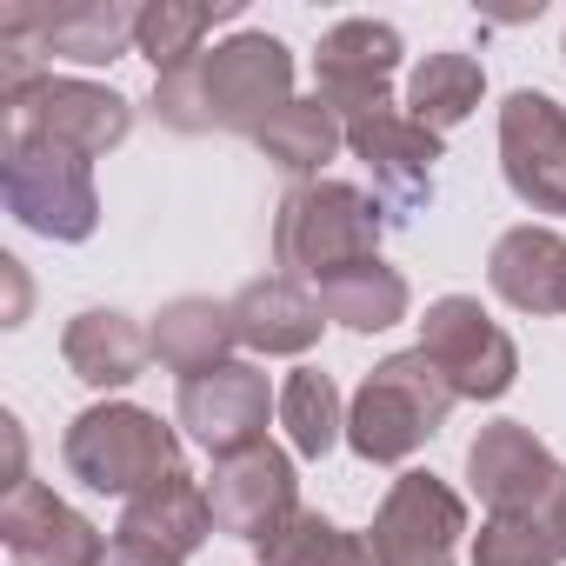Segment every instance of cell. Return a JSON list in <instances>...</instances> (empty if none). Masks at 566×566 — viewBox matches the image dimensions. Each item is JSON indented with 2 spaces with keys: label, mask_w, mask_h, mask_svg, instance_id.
Segmentation results:
<instances>
[{
  "label": "cell",
  "mask_w": 566,
  "mask_h": 566,
  "mask_svg": "<svg viewBox=\"0 0 566 566\" xmlns=\"http://www.w3.org/2000/svg\"><path fill=\"white\" fill-rule=\"evenodd\" d=\"M559 480H566V467L520 420H493L467 447V486L486 500V513H539Z\"/></svg>",
  "instance_id": "7c38bea8"
},
{
  "label": "cell",
  "mask_w": 566,
  "mask_h": 566,
  "mask_svg": "<svg viewBox=\"0 0 566 566\" xmlns=\"http://www.w3.org/2000/svg\"><path fill=\"white\" fill-rule=\"evenodd\" d=\"M539 513H546V526H553V539H559V553H566V480L553 486V500H546Z\"/></svg>",
  "instance_id": "4dcf8cb0"
},
{
  "label": "cell",
  "mask_w": 566,
  "mask_h": 566,
  "mask_svg": "<svg viewBox=\"0 0 566 566\" xmlns=\"http://www.w3.org/2000/svg\"><path fill=\"white\" fill-rule=\"evenodd\" d=\"M253 566H374V553L360 533L334 526L327 513L294 506L266 539H253Z\"/></svg>",
  "instance_id": "d4e9b609"
},
{
  "label": "cell",
  "mask_w": 566,
  "mask_h": 566,
  "mask_svg": "<svg viewBox=\"0 0 566 566\" xmlns=\"http://www.w3.org/2000/svg\"><path fill=\"white\" fill-rule=\"evenodd\" d=\"M154 120L174 127V134H213V120H207V54L154 74Z\"/></svg>",
  "instance_id": "f1b7e54d"
},
{
  "label": "cell",
  "mask_w": 566,
  "mask_h": 566,
  "mask_svg": "<svg viewBox=\"0 0 566 566\" xmlns=\"http://www.w3.org/2000/svg\"><path fill=\"white\" fill-rule=\"evenodd\" d=\"M394 213L354 180H301L273 213V260L287 280H334L354 260H380Z\"/></svg>",
  "instance_id": "6da1fadb"
},
{
  "label": "cell",
  "mask_w": 566,
  "mask_h": 566,
  "mask_svg": "<svg viewBox=\"0 0 566 566\" xmlns=\"http://www.w3.org/2000/svg\"><path fill=\"white\" fill-rule=\"evenodd\" d=\"M559 539L546 526V513H486V526L473 533V566H559Z\"/></svg>",
  "instance_id": "83f0119b"
},
{
  "label": "cell",
  "mask_w": 566,
  "mask_h": 566,
  "mask_svg": "<svg viewBox=\"0 0 566 566\" xmlns=\"http://www.w3.org/2000/svg\"><path fill=\"white\" fill-rule=\"evenodd\" d=\"M480 94H486V67L473 54L440 48L407 74V120H420L427 134H453L480 107Z\"/></svg>",
  "instance_id": "cb8c5ba5"
},
{
  "label": "cell",
  "mask_w": 566,
  "mask_h": 566,
  "mask_svg": "<svg viewBox=\"0 0 566 566\" xmlns=\"http://www.w3.org/2000/svg\"><path fill=\"white\" fill-rule=\"evenodd\" d=\"M213 21H233V8H207V0H147L140 8V54L154 61V74L180 67L200 54V41L213 34Z\"/></svg>",
  "instance_id": "4316f807"
},
{
  "label": "cell",
  "mask_w": 566,
  "mask_h": 566,
  "mask_svg": "<svg viewBox=\"0 0 566 566\" xmlns=\"http://www.w3.org/2000/svg\"><path fill=\"white\" fill-rule=\"evenodd\" d=\"M207 500H213V526L253 546L301 506V480H294V460L280 447H247V453L213 467Z\"/></svg>",
  "instance_id": "9a60e30c"
},
{
  "label": "cell",
  "mask_w": 566,
  "mask_h": 566,
  "mask_svg": "<svg viewBox=\"0 0 566 566\" xmlns=\"http://www.w3.org/2000/svg\"><path fill=\"white\" fill-rule=\"evenodd\" d=\"M407 273L387 260H354L334 280H321V314L347 334H387L407 321Z\"/></svg>",
  "instance_id": "44dd1931"
},
{
  "label": "cell",
  "mask_w": 566,
  "mask_h": 566,
  "mask_svg": "<svg viewBox=\"0 0 566 566\" xmlns=\"http://www.w3.org/2000/svg\"><path fill=\"white\" fill-rule=\"evenodd\" d=\"M493 294L513 314H566V233L553 227H506L486 260Z\"/></svg>",
  "instance_id": "d6986e66"
},
{
  "label": "cell",
  "mask_w": 566,
  "mask_h": 566,
  "mask_svg": "<svg viewBox=\"0 0 566 566\" xmlns=\"http://www.w3.org/2000/svg\"><path fill=\"white\" fill-rule=\"evenodd\" d=\"M0 193L8 213L41 233V240H87L101 227V193H94V167L74 147H54L41 134L8 127L0 134Z\"/></svg>",
  "instance_id": "277c9868"
},
{
  "label": "cell",
  "mask_w": 566,
  "mask_h": 566,
  "mask_svg": "<svg viewBox=\"0 0 566 566\" xmlns=\"http://www.w3.org/2000/svg\"><path fill=\"white\" fill-rule=\"evenodd\" d=\"M213 533H220V526H213V500H207V486H200L187 467L167 473L160 486L134 493L127 513H120V526H114V539L147 546V553H167V559H180V566H187Z\"/></svg>",
  "instance_id": "2e32d148"
},
{
  "label": "cell",
  "mask_w": 566,
  "mask_h": 566,
  "mask_svg": "<svg viewBox=\"0 0 566 566\" xmlns=\"http://www.w3.org/2000/svg\"><path fill=\"white\" fill-rule=\"evenodd\" d=\"M21 127V134H41L54 147H74L81 160L94 154H114L127 134H134V101L101 87V81H41L14 114H0V134Z\"/></svg>",
  "instance_id": "8fae6325"
},
{
  "label": "cell",
  "mask_w": 566,
  "mask_h": 566,
  "mask_svg": "<svg viewBox=\"0 0 566 566\" xmlns=\"http://www.w3.org/2000/svg\"><path fill=\"white\" fill-rule=\"evenodd\" d=\"M347 147L354 160L374 174V193L400 213L433 200V160H440V134H427L420 120H407L400 107H380L367 120H347Z\"/></svg>",
  "instance_id": "5bb4252c"
},
{
  "label": "cell",
  "mask_w": 566,
  "mask_h": 566,
  "mask_svg": "<svg viewBox=\"0 0 566 566\" xmlns=\"http://www.w3.org/2000/svg\"><path fill=\"white\" fill-rule=\"evenodd\" d=\"M500 174L520 207L566 213V107L539 87H513L500 107Z\"/></svg>",
  "instance_id": "30bf717a"
},
{
  "label": "cell",
  "mask_w": 566,
  "mask_h": 566,
  "mask_svg": "<svg viewBox=\"0 0 566 566\" xmlns=\"http://www.w3.org/2000/svg\"><path fill=\"white\" fill-rule=\"evenodd\" d=\"M253 147L287 174L294 187L301 180H327L321 167L347 147V120L334 114V107H321V101H294V107H280L260 134H253Z\"/></svg>",
  "instance_id": "603a6c76"
},
{
  "label": "cell",
  "mask_w": 566,
  "mask_h": 566,
  "mask_svg": "<svg viewBox=\"0 0 566 566\" xmlns=\"http://www.w3.org/2000/svg\"><path fill=\"white\" fill-rule=\"evenodd\" d=\"M294 48L280 34H233L207 54V120L213 134H260L280 107H294Z\"/></svg>",
  "instance_id": "5b68a950"
},
{
  "label": "cell",
  "mask_w": 566,
  "mask_h": 566,
  "mask_svg": "<svg viewBox=\"0 0 566 566\" xmlns=\"http://www.w3.org/2000/svg\"><path fill=\"white\" fill-rule=\"evenodd\" d=\"M101 566H180V559H167V553H147V546H127V539H114Z\"/></svg>",
  "instance_id": "f546056e"
},
{
  "label": "cell",
  "mask_w": 566,
  "mask_h": 566,
  "mask_svg": "<svg viewBox=\"0 0 566 566\" xmlns=\"http://www.w3.org/2000/svg\"><path fill=\"white\" fill-rule=\"evenodd\" d=\"M0 539H8L14 566H101L107 539L87 513H74L54 486L21 480L0 500Z\"/></svg>",
  "instance_id": "4fadbf2b"
},
{
  "label": "cell",
  "mask_w": 566,
  "mask_h": 566,
  "mask_svg": "<svg viewBox=\"0 0 566 566\" xmlns=\"http://www.w3.org/2000/svg\"><path fill=\"white\" fill-rule=\"evenodd\" d=\"M453 400L460 394L447 387V374L433 367V354H420V347L387 354L360 380V394L347 400V447L360 460H374V467H400V460H413L447 427Z\"/></svg>",
  "instance_id": "7a4b0ae2"
},
{
  "label": "cell",
  "mask_w": 566,
  "mask_h": 566,
  "mask_svg": "<svg viewBox=\"0 0 566 566\" xmlns=\"http://www.w3.org/2000/svg\"><path fill=\"white\" fill-rule=\"evenodd\" d=\"M467 533V500L433 473H400L367 526L374 566H453Z\"/></svg>",
  "instance_id": "52a82bcc"
},
{
  "label": "cell",
  "mask_w": 566,
  "mask_h": 566,
  "mask_svg": "<svg viewBox=\"0 0 566 566\" xmlns=\"http://www.w3.org/2000/svg\"><path fill=\"white\" fill-rule=\"evenodd\" d=\"M61 460H67V473L87 493L134 500V493L160 486L167 473H180V433L160 413L134 407V400H101V407H87V413L67 420Z\"/></svg>",
  "instance_id": "3957f363"
},
{
  "label": "cell",
  "mask_w": 566,
  "mask_h": 566,
  "mask_svg": "<svg viewBox=\"0 0 566 566\" xmlns=\"http://www.w3.org/2000/svg\"><path fill=\"white\" fill-rule=\"evenodd\" d=\"M61 360H67V374H74L81 387H94V394L134 387V380L147 374V360H154V327H140V321L120 314V307H87V314L67 321Z\"/></svg>",
  "instance_id": "ac0fdd59"
},
{
  "label": "cell",
  "mask_w": 566,
  "mask_h": 566,
  "mask_svg": "<svg viewBox=\"0 0 566 566\" xmlns=\"http://www.w3.org/2000/svg\"><path fill=\"white\" fill-rule=\"evenodd\" d=\"M400 28L387 21H340L321 34L314 48V101L334 107L340 120H367L380 107H394V74H400Z\"/></svg>",
  "instance_id": "ba28073f"
},
{
  "label": "cell",
  "mask_w": 566,
  "mask_h": 566,
  "mask_svg": "<svg viewBox=\"0 0 566 566\" xmlns=\"http://www.w3.org/2000/svg\"><path fill=\"white\" fill-rule=\"evenodd\" d=\"M559 54H566V41H559Z\"/></svg>",
  "instance_id": "1f68e13d"
},
{
  "label": "cell",
  "mask_w": 566,
  "mask_h": 566,
  "mask_svg": "<svg viewBox=\"0 0 566 566\" xmlns=\"http://www.w3.org/2000/svg\"><path fill=\"white\" fill-rule=\"evenodd\" d=\"M134 41H140V8H127V0H67V8H54V21H48L41 54L74 61V67H107Z\"/></svg>",
  "instance_id": "7402d4cb"
},
{
  "label": "cell",
  "mask_w": 566,
  "mask_h": 566,
  "mask_svg": "<svg viewBox=\"0 0 566 566\" xmlns=\"http://www.w3.org/2000/svg\"><path fill=\"white\" fill-rule=\"evenodd\" d=\"M227 347H240L227 301L180 294V301H167V307L154 314V360H160L167 374H180V380L227 367Z\"/></svg>",
  "instance_id": "ffe728a7"
},
{
  "label": "cell",
  "mask_w": 566,
  "mask_h": 566,
  "mask_svg": "<svg viewBox=\"0 0 566 566\" xmlns=\"http://www.w3.org/2000/svg\"><path fill=\"white\" fill-rule=\"evenodd\" d=\"M227 314H233V340L247 354H307L321 340V327H327L321 294H307L287 273L247 280V287L227 301Z\"/></svg>",
  "instance_id": "e0dca14e"
},
{
  "label": "cell",
  "mask_w": 566,
  "mask_h": 566,
  "mask_svg": "<svg viewBox=\"0 0 566 566\" xmlns=\"http://www.w3.org/2000/svg\"><path fill=\"white\" fill-rule=\"evenodd\" d=\"M420 354H433V367L447 374V387L460 400H500L520 380V347L506 340V327L473 294H440L427 307Z\"/></svg>",
  "instance_id": "8992f818"
},
{
  "label": "cell",
  "mask_w": 566,
  "mask_h": 566,
  "mask_svg": "<svg viewBox=\"0 0 566 566\" xmlns=\"http://www.w3.org/2000/svg\"><path fill=\"white\" fill-rule=\"evenodd\" d=\"M280 427H287V440H294L301 460H327V453L347 440L340 387H334L321 367H294L287 380H280Z\"/></svg>",
  "instance_id": "484cf974"
},
{
  "label": "cell",
  "mask_w": 566,
  "mask_h": 566,
  "mask_svg": "<svg viewBox=\"0 0 566 566\" xmlns=\"http://www.w3.org/2000/svg\"><path fill=\"white\" fill-rule=\"evenodd\" d=\"M266 413H280V394L266 387V374L253 360H227L213 374H193V380H180V400H174V420L213 460L266 447Z\"/></svg>",
  "instance_id": "9c48e42d"
}]
</instances>
